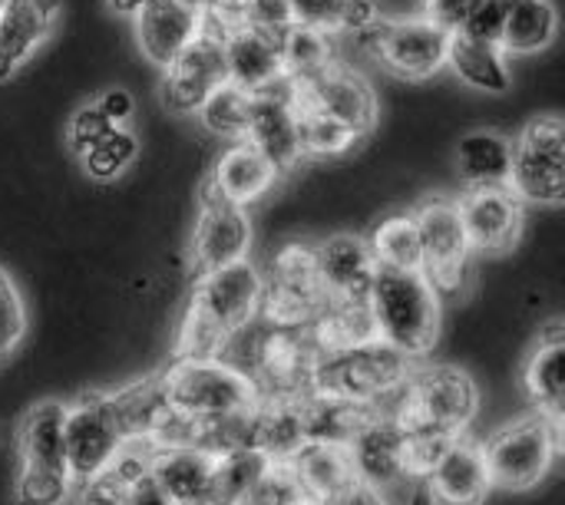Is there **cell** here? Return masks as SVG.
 Here are the masks:
<instances>
[{"instance_id": "cell-17", "label": "cell", "mask_w": 565, "mask_h": 505, "mask_svg": "<svg viewBox=\"0 0 565 505\" xmlns=\"http://www.w3.org/2000/svg\"><path fill=\"white\" fill-rule=\"evenodd\" d=\"M245 142L255 146L278 175L301 165V146H298V116H295V93L291 83L281 79L271 89H262L252 96L248 129Z\"/></svg>"}, {"instance_id": "cell-40", "label": "cell", "mask_w": 565, "mask_h": 505, "mask_svg": "<svg viewBox=\"0 0 565 505\" xmlns=\"http://www.w3.org/2000/svg\"><path fill=\"white\" fill-rule=\"evenodd\" d=\"M301 499L298 480L291 473L288 460H265L262 470L255 473L252 486L245 490V496L238 505H291Z\"/></svg>"}, {"instance_id": "cell-47", "label": "cell", "mask_w": 565, "mask_h": 505, "mask_svg": "<svg viewBox=\"0 0 565 505\" xmlns=\"http://www.w3.org/2000/svg\"><path fill=\"white\" fill-rule=\"evenodd\" d=\"M331 505H391L384 499V493L381 490H374V486H367V483H361V480H354L338 499Z\"/></svg>"}, {"instance_id": "cell-19", "label": "cell", "mask_w": 565, "mask_h": 505, "mask_svg": "<svg viewBox=\"0 0 565 505\" xmlns=\"http://www.w3.org/2000/svg\"><path fill=\"white\" fill-rule=\"evenodd\" d=\"M420 483L434 505H483L493 490L483 443L470 433L454 437Z\"/></svg>"}, {"instance_id": "cell-35", "label": "cell", "mask_w": 565, "mask_h": 505, "mask_svg": "<svg viewBox=\"0 0 565 505\" xmlns=\"http://www.w3.org/2000/svg\"><path fill=\"white\" fill-rule=\"evenodd\" d=\"M291 93H295V86H291ZM295 116H298L301 159H338L364 139L341 119H334L324 109L311 106L308 99H301L298 93H295Z\"/></svg>"}, {"instance_id": "cell-28", "label": "cell", "mask_w": 565, "mask_h": 505, "mask_svg": "<svg viewBox=\"0 0 565 505\" xmlns=\"http://www.w3.org/2000/svg\"><path fill=\"white\" fill-rule=\"evenodd\" d=\"M288 463L305 503L331 505L358 480L348 447H334V443H305Z\"/></svg>"}, {"instance_id": "cell-27", "label": "cell", "mask_w": 565, "mask_h": 505, "mask_svg": "<svg viewBox=\"0 0 565 505\" xmlns=\"http://www.w3.org/2000/svg\"><path fill=\"white\" fill-rule=\"evenodd\" d=\"M278 182V172L275 165L255 149L248 146L245 139H235L222 149V155L215 159L212 165V175H209V185L215 192H222L225 198L238 202V205H252L258 198H265Z\"/></svg>"}, {"instance_id": "cell-15", "label": "cell", "mask_w": 565, "mask_h": 505, "mask_svg": "<svg viewBox=\"0 0 565 505\" xmlns=\"http://www.w3.org/2000/svg\"><path fill=\"white\" fill-rule=\"evenodd\" d=\"M397 400V397H394ZM391 404H381L364 427L354 433V440L348 443V456L354 466V476L374 490H391L407 476V430Z\"/></svg>"}, {"instance_id": "cell-30", "label": "cell", "mask_w": 565, "mask_h": 505, "mask_svg": "<svg viewBox=\"0 0 565 505\" xmlns=\"http://www.w3.org/2000/svg\"><path fill=\"white\" fill-rule=\"evenodd\" d=\"M377 407L381 404H351V400H338V397H324V394H308L301 400L305 440L348 447Z\"/></svg>"}, {"instance_id": "cell-38", "label": "cell", "mask_w": 565, "mask_h": 505, "mask_svg": "<svg viewBox=\"0 0 565 505\" xmlns=\"http://www.w3.org/2000/svg\"><path fill=\"white\" fill-rule=\"evenodd\" d=\"M252 96L248 89H238L235 83H222L202 106H199V119L202 126L225 139V142H235V139H245V129H248V112H252Z\"/></svg>"}, {"instance_id": "cell-50", "label": "cell", "mask_w": 565, "mask_h": 505, "mask_svg": "<svg viewBox=\"0 0 565 505\" xmlns=\"http://www.w3.org/2000/svg\"><path fill=\"white\" fill-rule=\"evenodd\" d=\"M414 505H434L430 503V496H427V490H420V496H417V503Z\"/></svg>"}, {"instance_id": "cell-7", "label": "cell", "mask_w": 565, "mask_h": 505, "mask_svg": "<svg viewBox=\"0 0 565 505\" xmlns=\"http://www.w3.org/2000/svg\"><path fill=\"white\" fill-rule=\"evenodd\" d=\"M559 453H563V427L546 420L543 413H526L500 427L483 443L490 483L510 493H526L540 486L550 476Z\"/></svg>"}, {"instance_id": "cell-37", "label": "cell", "mask_w": 565, "mask_h": 505, "mask_svg": "<svg viewBox=\"0 0 565 505\" xmlns=\"http://www.w3.org/2000/svg\"><path fill=\"white\" fill-rule=\"evenodd\" d=\"M367 248L377 268L420 271V235H417V222L411 212H397L377 222L374 232L367 235Z\"/></svg>"}, {"instance_id": "cell-16", "label": "cell", "mask_w": 565, "mask_h": 505, "mask_svg": "<svg viewBox=\"0 0 565 505\" xmlns=\"http://www.w3.org/2000/svg\"><path fill=\"white\" fill-rule=\"evenodd\" d=\"M457 212L473 255H507L520 241L526 222V205L507 185L467 189L457 198Z\"/></svg>"}, {"instance_id": "cell-31", "label": "cell", "mask_w": 565, "mask_h": 505, "mask_svg": "<svg viewBox=\"0 0 565 505\" xmlns=\"http://www.w3.org/2000/svg\"><path fill=\"white\" fill-rule=\"evenodd\" d=\"M507 56L510 53H503V46H497V43H483V40H473L467 33H450L447 66L473 89L507 93L513 83Z\"/></svg>"}, {"instance_id": "cell-5", "label": "cell", "mask_w": 565, "mask_h": 505, "mask_svg": "<svg viewBox=\"0 0 565 505\" xmlns=\"http://www.w3.org/2000/svg\"><path fill=\"white\" fill-rule=\"evenodd\" d=\"M414 367L417 361L374 337L358 347L321 354L315 367V394L351 404H391L411 380Z\"/></svg>"}, {"instance_id": "cell-10", "label": "cell", "mask_w": 565, "mask_h": 505, "mask_svg": "<svg viewBox=\"0 0 565 505\" xmlns=\"http://www.w3.org/2000/svg\"><path fill=\"white\" fill-rule=\"evenodd\" d=\"M507 189L523 205L553 208L565 195V129L559 116H536L513 142Z\"/></svg>"}, {"instance_id": "cell-11", "label": "cell", "mask_w": 565, "mask_h": 505, "mask_svg": "<svg viewBox=\"0 0 565 505\" xmlns=\"http://www.w3.org/2000/svg\"><path fill=\"white\" fill-rule=\"evenodd\" d=\"M129 443L116 397L113 394H79L63 404V447L73 486L103 470Z\"/></svg>"}, {"instance_id": "cell-36", "label": "cell", "mask_w": 565, "mask_h": 505, "mask_svg": "<svg viewBox=\"0 0 565 505\" xmlns=\"http://www.w3.org/2000/svg\"><path fill=\"white\" fill-rule=\"evenodd\" d=\"M278 40H281V60H285L288 83H305L338 60V36H331L318 26L291 23L278 33Z\"/></svg>"}, {"instance_id": "cell-12", "label": "cell", "mask_w": 565, "mask_h": 505, "mask_svg": "<svg viewBox=\"0 0 565 505\" xmlns=\"http://www.w3.org/2000/svg\"><path fill=\"white\" fill-rule=\"evenodd\" d=\"M371 53L401 79H430L447 69L450 33L427 17H397L377 20L371 33H364Z\"/></svg>"}, {"instance_id": "cell-25", "label": "cell", "mask_w": 565, "mask_h": 505, "mask_svg": "<svg viewBox=\"0 0 565 505\" xmlns=\"http://www.w3.org/2000/svg\"><path fill=\"white\" fill-rule=\"evenodd\" d=\"M136 43L139 53L159 69L202 30V13L189 10L179 0H152L136 17Z\"/></svg>"}, {"instance_id": "cell-3", "label": "cell", "mask_w": 565, "mask_h": 505, "mask_svg": "<svg viewBox=\"0 0 565 505\" xmlns=\"http://www.w3.org/2000/svg\"><path fill=\"white\" fill-rule=\"evenodd\" d=\"M394 410L411 437L454 440L470 430L480 410V390L477 380L460 367H414L411 380L394 400Z\"/></svg>"}, {"instance_id": "cell-23", "label": "cell", "mask_w": 565, "mask_h": 505, "mask_svg": "<svg viewBox=\"0 0 565 505\" xmlns=\"http://www.w3.org/2000/svg\"><path fill=\"white\" fill-rule=\"evenodd\" d=\"M318 248V271L324 284V301H367L374 278H377V261L367 248V238L358 235H334Z\"/></svg>"}, {"instance_id": "cell-26", "label": "cell", "mask_w": 565, "mask_h": 505, "mask_svg": "<svg viewBox=\"0 0 565 505\" xmlns=\"http://www.w3.org/2000/svg\"><path fill=\"white\" fill-rule=\"evenodd\" d=\"M301 400L262 397L245 420V450L265 460H291L308 443L301 423Z\"/></svg>"}, {"instance_id": "cell-41", "label": "cell", "mask_w": 565, "mask_h": 505, "mask_svg": "<svg viewBox=\"0 0 565 505\" xmlns=\"http://www.w3.org/2000/svg\"><path fill=\"white\" fill-rule=\"evenodd\" d=\"M26 334V308L13 278L0 268V367L13 357Z\"/></svg>"}, {"instance_id": "cell-48", "label": "cell", "mask_w": 565, "mask_h": 505, "mask_svg": "<svg viewBox=\"0 0 565 505\" xmlns=\"http://www.w3.org/2000/svg\"><path fill=\"white\" fill-rule=\"evenodd\" d=\"M152 0H106V7L119 17H136L142 7H149Z\"/></svg>"}, {"instance_id": "cell-21", "label": "cell", "mask_w": 565, "mask_h": 505, "mask_svg": "<svg viewBox=\"0 0 565 505\" xmlns=\"http://www.w3.org/2000/svg\"><path fill=\"white\" fill-rule=\"evenodd\" d=\"M222 56H225V79L238 89L262 93L278 86L285 76L281 40L271 30L238 26L222 33Z\"/></svg>"}, {"instance_id": "cell-44", "label": "cell", "mask_w": 565, "mask_h": 505, "mask_svg": "<svg viewBox=\"0 0 565 505\" xmlns=\"http://www.w3.org/2000/svg\"><path fill=\"white\" fill-rule=\"evenodd\" d=\"M477 3L480 0H424V17L434 20L437 26H444L447 33H457Z\"/></svg>"}, {"instance_id": "cell-4", "label": "cell", "mask_w": 565, "mask_h": 505, "mask_svg": "<svg viewBox=\"0 0 565 505\" xmlns=\"http://www.w3.org/2000/svg\"><path fill=\"white\" fill-rule=\"evenodd\" d=\"M17 505H63L73 493V476L63 447V400H40L26 410L17 430Z\"/></svg>"}, {"instance_id": "cell-33", "label": "cell", "mask_w": 565, "mask_h": 505, "mask_svg": "<svg viewBox=\"0 0 565 505\" xmlns=\"http://www.w3.org/2000/svg\"><path fill=\"white\" fill-rule=\"evenodd\" d=\"M507 3V23H503V53L530 56L553 43L559 17L550 0H503Z\"/></svg>"}, {"instance_id": "cell-24", "label": "cell", "mask_w": 565, "mask_h": 505, "mask_svg": "<svg viewBox=\"0 0 565 505\" xmlns=\"http://www.w3.org/2000/svg\"><path fill=\"white\" fill-rule=\"evenodd\" d=\"M565 341L563 321H550L546 331L540 334V344L526 357L523 367V390L526 400L533 404V413H543L546 420L563 427L565 417V380H563Z\"/></svg>"}, {"instance_id": "cell-49", "label": "cell", "mask_w": 565, "mask_h": 505, "mask_svg": "<svg viewBox=\"0 0 565 505\" xmlns=\"http://www.w3.org/2000/svg\"><path fill=\"white\" fill-rule=\"evenodd\" d=\"M179 3H185V7L195 10V13H205V7H209L212 0H179Z\"/></svg>"}, {"instance_id": "cell-39", "label": "cell", "mask_w": 565, "mask_h": 505, "mask_svg": "<svg viewBox=\"0 0 565 505\" xmlns=\"http://www.w3.org/2000/svg\"><path fill=\"white\" fill-rule=\"evenodd\" d=\"M136 155H139V142H136L132 129H126V126H109V129L79 155V162H83V169H86L89 179H96V182H113L116 175H122V172L132 165Z\"/></svg>"}, {"instance_id": "cell-2", "label": "cell", "mask_w": 565, "mask_h": 505, "mask_svg": "<svg viewBox=\"0 0 565 505\" xmlns=\"http://www.w3.org/2000/svg\"><path fill=\"white\" fill-rule=\"evenodd\" d=\"M367 304L374 318V334L387 347L401 351L411 361H420L437 347L444 298L430 288V281L420 271L381 268Z\"/></svg>"}, {"instance_id": "cell-51", "label": "cell", "mask_w": 565, "mask_h": 505, "mask_svg": "<svg viewBox=\"0 0 565 505\" xmlns=\"http://www.w3.org/2000/svg\"><path fill=\"white\" fill-rule=\"evenodd\" d=\"M291 505H315V503H305V499H298V503H291Z\"/></svg>"}, {"instance_id": "cell-22", "label": "cell", "mask_w": 565, "mask_h": 505, "mask_svg": "<svg viewBox=\"0 0 565 505\" xmlns=\"http://www.w3.org/2000/svg\"><path fill=\"white\" fill-rule=\"evenodd\" d=\"M56 23L60 0H0V83L50 40Z\"/></svg>"}, {"instance_id": "cell-43", "label": "cell", "mask_w": 565, "mask_h": 505, "mask_svg": "<svg viewBox=\"0 0 565 505\" xmlns=\"http://www.w3.org/2000/svg\"><path fill=\"white\" fill-rule=\"evenodd\" d=\"M503 23H507V3L503 0H480L473 7V13L467 17V23L457 33H467L473 40H483V43H497L500 46Z\"/></svg>"}, {"instance_id": "cell-46", "label": "cell", "mask_w": 565, "mask_h": 505, "mask_svg": "<svg viewBox=\"0 0 565 505\" xmlns=\"http://www.w3.org/2000/svg\"><path fill=\"white\" fill-rule=\"evenodd\" d=\"M122 505H169V499L162 496V490L156 486V480H152L149 473H142V476L132 483V490H129V496H126V503Z\"/></svg>"}, {"instance_id": "cell-13", "label": "cell", "mask_w": 565, "mask_h": 505, "mask_svg": "<svg viewBox=\"0 0 565 505\" xmlns=\"http://www.w3.org/2000/svg\"><path fill=\"white\" fill-rule=\"evenodd\" d=\"M248 245H252V222H248L245 205L225 198L205 182L199 195V215H195L192 248H189L195 271L205 275V271L245 261Z\"/></svg>"}, {"instance_id": "cell-9", "label": "cell", "mask_w": 565, "mask_h": 505, "mask_svg": "<svg viewBox=\"0 0 565 505\" xmlns=\"http://www.w3.org/2000/svg\"><path fill=\"white\" fill-rule=\"evenodd\" d=\"M324 304L318 248L308 241L281 245L262 271V318L281 327H308Z\"/></svg>"}, {"instance_id": "cell-18", "label": "cell", "mask_w": 565, "mask_h": 505, "mask_svg": "<svg viewBox=\"0 0 565 505\" xmlns=\"http://www.w3.org/2000/svg\"><path fill=\"white\" fill-rule=\"evenodd\" d=\"M295 93L301 99H308L311 106L324 109L328 116L341 119L344 126H351L358 136H367L377 122V96L374 86L367 83V76L341 60H334L328 69H321L318 76L305 79V83H291Z\"/></svg>"}, {"instance_id": "cell-1", "label": "cell", "mask_w": 565, "mask_h": 505, "mask_svg": "<svg viewBox=\"0 0 565 505\" xmlns=\"http://www.w3.org/2000/svg\"><path fill=\"white\" fill-rule=\"evenodd\" d=\"M262 311V271L245 258L195 278L179 321L172 361L218 357L235 331Z\"/></svg>"}, {"instance_id": "cell-34", "label": "cell", "mask_w": 565, "mask_h": 505, "mask_svg": "<svg viewBox=\"0 0 565 505\" xmlns=\"http://www.w3.org/2000/svg\"><path fill=\"white\" fill-rule=\"evenodd\" d=\"M295 23L318 26L331 36H364L381 20L374 0H288Z\"/></svg>"}, {"instance_id": "cell-42", "label": "cell", "mask_w": 565, "mask_h": 505, "mask_svg": "<svg viewBox=\"0 0 565 505\" xmlns=\"http://www.w3.org/2000/svg\"><path fill=\"white\" fill-rule=\"evenodd\" d=\"M109 126H113V122L99 112V106H96V103H86V106H79V109L70 116V122H66V142H70V149H73L76 155H83Z\"/></svg>"}, {"instance_id": "cell-6", "label": "cell", "mask_w": 565, "mask_h": 505, "mask_svg": "<svg viewBox=\"0 0 565 505\" xmlns=\"http://www.w3.org/2000/svg\"><path fill=\"white\" fill-rule=\"evenodd\" d=\"M159 384L175 413L199 420L245 417L262 400L255 384L222 357L172 361L169 370L159 374Z\"/></svg>"}, {"instance_id": "cell-8", "label": "cell", "mask_w": 565, "mask_h": 505, "mask_svg": "<svg viewBox=\"0 0 565 505\" xmlns=\"http://www.w3.org/2000/svg\"><path fill=\"white\" fill-rule=\"evenodd\" d=\"M417 235H420V275L430 281V288L447 301L460 298L470 284L473 271V248L467 241L457 198L430 195L414 212Z\"/></svg>"}, {"instance_id": "cell-32", "label": "cell", "mask_w": 565, "mask_h": 505, "mask_svg": "<svg viewBox=\"0 0 565 505\" xmlns=\"http://www.w3.org/2000/svg\"><path fill=\"white\" fill-rule=\"evenodd\" d=\"M308 334L321 354H334L344 347H358L374 341V318L367 301H324L311 318Z\"/></svg>"}, {"instance_id": "cell-20", "label": "cell", "mask_w": 565, "mask_h": 505, "mask_svg": "<svg viewBox=\"0 0 565 505\" xmlns=\"http://www.w3.org/2000/svg\"><path fill=\"white\" fill-rule=\"evenodd\" d=\"M218 460L222 456L202 450L159 447L152 450L149 476L169 505H225L218 486Z\"/></svg>"}, {"instance_id": "cell-45", "label": "cell", "mask_w": 565, "mask_h": 505, "mask_svg": "<svg viewBox=\"0 0 565 505\" xmlns=\"http://www.w3.org/2000/svg\"><path fill=\"white\" fill-rule=\"evenodd\" d=\"M96 106H99V112L113 122V126H126V119L132 116V96H129V89H122V86H109V89H103V96L96 99Z\"/></svg>"}, {"instance_id": "cell-14", "label": "cell", "mask_w": 565, "mask_h": 505, "mask_svg": "<svg viewBox=\"0 0 565 505\" xmlns=\"http://www.w3.org/2000/svg\"><path fill=\"white\" fill-rule=\"evenodd\" d=\"M222 83H228L222 36L202 26L199 36L162 66V103L179 116H195Z\"/></svg>"}, {"instance_id": "cell-29", "label": "cell", "mask_w": 565, "mask_h": 505, "mask_svg": "<svg viewBox=\"0 0 565 505\" xmlns=\"http://www.w3.org/2000/svg\"><path fill=\"white\" fill-rule=\"evenodd\" d=\"M513 165V139L497 129H473L457 146V172L467 189L507 185Z\"/></svg>"}]
</instances>
